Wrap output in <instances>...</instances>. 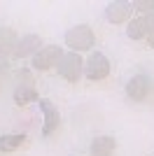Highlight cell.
<instances>
[{
  "mask_svg": "<svg viewBox=\"0 0 154 156\" xmlns=\"http://www.w3.org/2000/svg\"><path fill=\"white\" fill-rule=\"evenodd\" d=\"M96 44V33L89 23H77L70 30L65 33V47L72 54H82V51H91V47Z\"/></svg>",
  "mask_w": 154,
  "mask_h": 156,
  "instance_id": "obj_1",
  "label": "cell"
},
{
  "mask_svg": "<svg viewBox=\"0 0 154 156\" xmlns=\"http://www.w3.org/2000/svg\"><path fill=\"white\" fill-rule=\"evenodd\" d=\"M19 84L14 89V103L19 107H26L31 103H38V89H35V79H33V72L31 70H21L16 75Z\"/></svg>",
  "mask_w": 154,
  "mask_h": 156,
  "instance_id": "obj_2",
  "label": "cell"
},
{
  "mask_svg": "<svg viewBox=\"0 0 154 156\" xmlns=\"http://www.w3.org/2000/svg\"><path fill=\"white\" fill-rule=\"evenodd\" d=\"M56 70H58V75H61L68 84H77L79 77L84 75V61H82L79 54L68 51V54H63V58L58 61Z\"/></svg>",
  "mask_w": 154,
  "mask_h": 156,
  "instance_id": "obj_3",
  "label": "cell"
},
{
  "mask_svg": "<svg viewBox=\"0 0 154 156\" xmlns=\"http://www.w3.org/2000/svg\"><path fill=\"white\" fill-rule=\"evenodd\" d=\"M110 70H112V65H110L108 56L101 54V51L89 54V58L84 61V75H86V79H91V82L105 79L110 75Z\"/></svg>",
  "mask_w": 154,
  "mask_h": 156,
  "instance_id": "obj_4",
  "label": "cell"
},
{
  "mask_svg": "<svg viewBox=\"0 0 154 156\" xmlns=\"http://www.w3.org/2000/svg\"><path fill=\"white\" fill-rule=\"evenodd\" d=\"M61 58H63V49L58 44H47L33 56V68L38 72H47L51 68H56Z\"/></svg>",
  "mask_w": 154,
  "mask_h": 156,
  "instance_id": "obj_5",
  "label": "cell"
},
{
  "mask_svg": "<svg viewBox=\"0 0 154 156\" xmlns=\"http://www.w3.org/2000/svg\"><path fill=\"white\" fill-rule=\"evenodd\" d=\"M40 110H42V135L51 137L58 130V126H61V112H58V107L51 103V100H47V98L40 100Z\"/></svg>",
  "mask_w": 154,
  "mask_h": 156,
  "instance_id": "obj_6",
  "label": "cell"
},
{
  "mask_svg": "<svg viewBox=\"0 0 154 156\" xmlns=\"http://www.w3.org/2000/svg\"><path fill=\"white\" fill-rule=\"evenodd\" d=\"M152 93V79L147 75H135L126 82V96L133 103H145Z\"/></svg>",
  "mask_w": 154,
  "mask_h": 156,
  "instance_id": "obj_7",
  "label": "cell"
},
{
  "mask_svg": "<svg viewBox=\"0 0 154 156\" xmlns=\"http://www.w3.org/2000/svg\"><path fill=\"white\" fill-rule=\"evenodd\" d=\"M131 16H133V5H131V2L117 0V2H110V5L105 7V19H108L110 23H115V26L128 23Z\"/></svg>",
  "mask_w": 154,
  "mask_h": 156,
  "instance_id": "obj_8",
  "label": "cell"
},
{
  "mask_svg": "<svg viewBox=\"0 0 154 156\" xmlns=\"http://www.w3.org/2000/svg\"><path fill=\"white\" fill-rule=\"evenodd\" d=\"M40 49H42V37L35 35V33H31V35H24L19 40V44H16L12 56L14 58H28V56H35Z\"/></svg>",
  "mask_w": 154,
  "mask_h": 156,
  "instance_id": "obj_9",
  "label": "cell"
},
{
  "mask_svg": "<svg viewBox=\"0 0 154 156\" xmlns=\"http://www.w3.org/2000/svg\"><path fill=\"white\" fill-rule=\"evenodd\" d=\"M117 151V140L112 135H96L89 144L91 156H115Z\"/></svg>",
  "mask_w": 154,
  "mask_h": 156,
  "instance_id": "obj_10",
  "label": "cell"
},
{
  "mask_svg": "<svg viewBox=\"0 0 154 156\" xmlns=\"http://www.w3.org/2000/svg\"><path fill=\"white\" fill-rule=\"evenodd\" d=\"M28 144V137L24 133H7V135H0V151L2 154H12V151H19Z\"/></svg>",
  "mask_w": 154,
  "mask_h": 156,
  "instance_id": "obj_11",
  "label": "cell"
},
{
  "mask_svg": "<svg viewBox=\"0 0 154 156\" xmlns=\"http://www.w3.org/2000/svg\"><path fill=\"white\" fill-rule=\"evenodd\" d=\"M16 44H19V35H16V30L14 28H7V26H0V54L2 56H12L14 49H16Z\"/></svg>",
  "mask_w": 154,
  "mask_h": 156,
  "instance_id": "obj_12",
  "label": "cell"
},
{
  "mask_svg": "<svg viewBox=\"0 0 154 156\" xmlns=\"http://www.w3.org/2000/svg\"><path fill=\"white\" fill-rule=\"evenodd\" d=\"M145 33H147V19L145 16H135L126 23L128 40H145Z\"/></svg>",
  "mask_w": 154,
  "mask_h": 156,
  "instance_id": "obj_13",
  "label": "cell"
},
{
  "mask_svg": "<svg viewBox=\"0 0 154 156\" xmlns=\"http://www.w3.org/2000/svg\"><path fill=\"white\" fill-rule=\"evenodd\" d=\"M133 9H140L145 16H149V14H154V0H135Z\"/></svg>",
  "mask_w": 154,
  "mask_h": 156,
  "instance_id": "obj_14",
  "label": "cell"
},
{
  "mask_svg": "<svg viewBox=\"0 0 154 156\" xmlns=\"http://www.w3.org/2000/svg\"><path fill=\"white\" fill-rule=\"evenodd\" d=\"M147 19V33H145V40H147V44L154 49V14H149V16H145Z\"/></svg>",
  "mask_w": 154,
  "mask_h": 156,
  "instance_id": "obj_15",
  "label": "cell"
},
{
  "mask_svg": "<svg viewBox=\"0 0 154 156\" xmlns=\"http://www.w3.org/2000/svg\"><path fill=\"white\" fill-rule=\"evenodd\" d=\"M7 65H9V63H7V58L0 54V70H7Z\"/></svg>",
  "mask_w": 154,
  "mask_h": 156,
  "instance_id": "obj_16",
  "label": "cell"
}]
</instances>
